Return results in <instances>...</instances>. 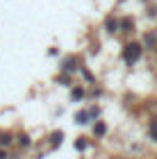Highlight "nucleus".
Segmentation results:
<instances>
[{
  "mask_svg": "<svg viewBox=\"0 0 157 159\" xmlns=\"http://www.w3.org/2000/svg\"><path fill=\"white\" fill-rule=\"evenodd\" d=\"M141 52H144V46L137 43V41H130L123 48V61L127 64V66H134V64L141 59Z\"/></svg>",
  "mask_w": 157,
  "mask_h": 159,
  "instance_id": "obj_1",
  "label": "nucleus"
},
{
  "mask_svg": "<svg viewBox=\"0 0 157 159\" xmlns=\"http://www.w3.org/2000/svg\"><path fill=\"white\" fill-rule=\"evenodd\" d=\"M77 66H80V59H77L75 55H71V57H66V59L62 61V70H64V73H68V75L73 73Z\"/></svg>",
  "mask_w": 157,
  "mask_h": 159,
  "instance_id": "obj_2",
  "label": "nucleus"
},
{
  "mask_svg": "<svg viewBox=\"0 0 157 159\" xmlns=\"http://www.w3.org/2000/svg\"><path fill=\"white\" fill-rule=\"evenodd\" d=\"M107 134V123L105 120H94V136H105Z\"/></svg>",
  "mask_w": 157,
  "mask_h": 159,
  "instance_id": "obj_3",
  "label": "nucleus"
},
{
  "mask_svg": "<svg viewBox=\"0 0 157 159\" xmlns=\"http://www.w3.org/2000/svg\"><path fill=\"white\" fill-rule=\"evenodd\" d=\"M48 139H50V148H59L62 146V139H64V132H62V129H55Z\"/></svg>",
  "mask_w": 157,
  "mask_h": 159,
  "instance_id": "obj_4",
  "label": "nucleus"
},
{
  "mask_svg": "<svg viewBox=\"0 0 157 159\" xmlns=\"http://www.w3.org/2000/svg\"><path fill=\"white\" fill-rule=\"evenodd\" d=\"M118 27H121V32H132L134 30V20L132 18H123V20H118Z\"/></svg>",
  "mask_w": 157,
  "mask_h": 159,
  "instance_id": "obj_5",
  "label": "nucleus"
},
{
  "mask_svg": "<svg viewBox=\"0 0 157 159\" xmlns=\"http://www.w3.org/2000/svg\"><path fill=\"white\" fill-rule=\"evenodd\" d=\"M75 123H77V125H84V123H91V120H89V111H87V109H80V111L75 114Z\"/></svg>",
  "mask_w": 157,
  "mask_h": 159,
  "instance_id": "obj_6",
  "label": "nucleus"
},
{
  "mask_svg": "<svg viewBox=\"0 0 157 159\" xmlns=\"http://www.w3.org/2000/svg\"><path fill=\"white\" fill-rule=\"evenodd\" d=\"M87 148H89L87 136H77V139H75V150H77V152H82V150H87Z\"/></svg>",
  "mask_w": 157,
  "mask_h": 159,
  "instance_id": "obj_7",
  "label": "nucleus"
},
{
  "mask_svg": "<svg viewBox=\"0 0 157 159\" xmlns=\"http://www.w3.org/2000/svg\"><path fill=\"white\" fill-rule=\"evenodd\" d=\"M12 141H14V136H12L9 132H0V148L12 146Z\"/></svg>",
  "mask_w": 157,
  "mask_h": 159,
  "instance_id": "obj_8",
  "label": "nucleus"
},
{
  "mask_svg": "<svg viewBox=\"0 0 157 159\" xmlns=\"http://www.w3.org/2000/svg\"><path fill=\"white\" fill-rule=\"evenodd\" d=\"M71 98H73L75 102H80V100L84 98V89L82 86H73V89H71Z\"/></svg>",
  "mask_w": 157,
  "mask_h": 159,
  "instance_id": "obj_9",
  "label": "nucleus"
},
{
  "mask_svg": "<svg viewBox=\"0 0 157 159\" xmlns=\"http://www.w3.org/2000/svg\"><path fill=\"white\" fill-rule=\"evenodd\" d=\"M105 27H107V32H118V20L116 18H107V23H105Z\"/></svg>",
  "mask_w": 157,
  "mask_h": 159,
  "instance_id": "obj_10",
  "label": "nucleus"
},
{
  "mask_svg": "<svg viewBox=\"0 0 157 159\" xmlns=\"http://www.w3.org/2000/svg\"><path fill=\"white\" fill-rule=\"evenodd\" d=\"M16 141H18V146H21V148H27V146H30V136H27L25 132H21V134L16 136Z\"/></svg>",
  "mask_w": 157,
  "mask_h": 159,
  "instance_id": "obj_11",
  "label": "nucleus"
},
{
  "mask_svg": "<svg viewBox=\"0 0 157 159\" xmlns=\"http://www.w3.org/2000/svg\"><path fill=\"white\" fill-rule=\"evenodd\" d=\"M148 134H150L153 141H157V118L150 120V125H148Z\"/></svg>",
  "mask_w": 157,
  "mask_h": 159,
  "instance_id": "obj_12",
  "label": "nucleus"
},
{
  "mask_svg": "<svg viewBox=\"0 0 157 159\" xmlns=\"http://www.w3.org/2000/svg\"><path fill=\"white\" fill-rule=\"evenodd\" d=\"M144 43H146V48H153L155 43H157V37H155L153 32H148L146 37H144Z\"/></svg>",
  "mask_w": 157,
  "mask_h": 159,
  "instance_id": "obj_13",
  "label": "nucleus"
},
{
  "mask_svg": "<svg viewBox=\"0 0 157 159\" xmlns=\"http://www.w3.org/2000/svg\"><path fill=\"white\" fill-rule=\"evenodd\" d=\"M89 111V120H98L100 118V107H91V109H87Z\"/></svg>",
  "mask_w": 157,
  "mask_h": 159,
  "instance_id": "obj_14",
  "label": "nucleus"
},
{
  "mask_svg": "<svg viewBox=\"0 0 157 159\" xmlns=\"http://www.w3.org/2000/svg\"><path fill=\"white\" fill-rule=\"evenodd\" d=\"M57 82H59V84H64V86H71V75H68V73L57 75Z\"/></svg>",
  "mask_w": 157,
  "mask_h": 159,
  "instance_id": "obj_15",
  "label": "nucleus"
},
{
  "mask_svg": "<svg viewBox=\"0 0 157 159\" xmlns=\"http://www.w3.org/2000/svg\"><path fill=\"white\" fill-rule=\"evenodd\" d=\"M82 75H84V80H89V82H94V75H91V73H89L87 68H82Z\"/></svg>",
  "mask_w": 157,
  "mask_h": 159,
  "instance_id": "obj_16",
  "label": "nucleus"
},
{
  "mask_svg": "<svg viewBox=\"0 0 157 159\" xmlns=\"http://www.w3.org/2000/svg\"><path fill=\"white\" fill-rule=\"evenodd\" d=\"M0 159H9V155H7V150L0 148Z\"/></svg>",
  "mask_w": 157,
  "mask_h": 159,
  "instance_id": "obj_17",
  "label": "nucleus"
}]
</instances>
